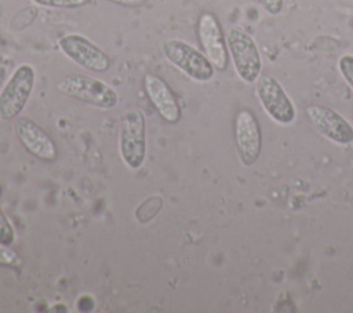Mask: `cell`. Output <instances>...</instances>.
<instances>
[{
    "instance_id": "obj_18",
    "label": "cell",
    "mask_w": 353,
    "mask_h": 313,
    "mask_svg": "<svg viewBox=\"0 0 353 313\" xmlns=\"http://www.w3.org/2000/svg\"><path fill=\"white\" fill-rule=\"evenodd\" d=\"M258 3L269 15H279L284 7V0H258Z\"/></svg>"
},
{
    "instance_id": "obj_20",
    "label": "cell",
    "mask_w": 353,
    "mask_h": 313,
    "mask_svg": "<svg viewBox=\"0 0 353 313\" xmlns=\"http://www.w3.org/2000/svg\"><path fill=\"white\" fill-rule=\"evenodd\" d=\"M3 194V188H1V185H0V196Z\"/></svg>"
},
{
    "instance_id": "obj_15",
    "label": "cell",
    "mask_w": 353,
    "mask_h": 313,
    "mask_svg": "<svg viewBox=\"0 0 353 313\" xmlns=\"http://www.w3.org/2000/svg\"><path fill=\"white\" fill-rule=\"evenodd\" d=\"M0 265L18 269L22 266V258L17 254V251L11 250L7 244L0 243Z\"/></svg>"
},
{
    "instance_id": "obj_17",
    "label": "cell",
    "mask_w": 353,
    "mask_h": 313,
    "mask_svg": "<svg viewBox=\"0 0 353 313\" xmlns=\"http://www.w3.org/2000/svg\"><path fill=\"white\" fill-rule=\"evenodd\" d=\"M15 240V230L7 216L0 210V243L10 245Z\"/></svg>"
},
{
    "instance_id": "obj_5",
    "label": "cell",
    "mask_w": 353,
    "mask_h": 313,
    "mask_svg": "<svg viewBox=\"0 0 353 313\" xmlns=\"http://www.w3.org/2000/svg\"><path fill=\"white\" fill-rule=\"evenodd\" d=\"M36 80L34 68L30 63H21L11 73L0 91V119L14 120L25 109Z\"/></svg>"
},
{
    "instance_id": "obj_3",
    "label": "cell",
    "mask_w": 353,
    "mask_h": 313,
    "mask_svg": "<svg viewBox=\"0 0 353 313\" xmlns=\"http://www.w3.org/2000/svg\"><path fill=\"white\" fill-rule=\"evenodd\" d=\"M148 150L146 120L139 109L127 110L119 127V153L123 163L131 170H139Z\"/></svg>"
},
{
    "instance_id": "obj_7",
    "label": "cell",
    "mask_w": 353,
    "mask_h": 313,
    "mask_svg": "<svg viewBox=\"0 0 353 313\" xmlns=\"http://www.w3.org/2000/svg\"><path fill=\"white\" fill-rule=\"evenodd\" d=\"M255 94L273 121L288 125L295 120V106L276 77L261 74L255 81Z\"/></svg>"
},
{
    "instance_id": "obj_19",
    "label": "cell",
    "mask_w": 353,
    "mask_h": 313,
    "mask_svg": "<svg viewBox=\"0 0 353 313\" xmlns=\"http://www.w3.org/2000/svg\"><path fill=\"white\" fill-rule=\"evenodd\" d=\"M113 4H117V6H121V7H131V8H135V7H141L145 4L146 0H108Z\"/></svg>"
},
{
    "instance_id": "obj_10",
    "label": "cell",
    "mask_w": 353,
    "mask_h": 313,
    "mask_svg": "<svg viewBox=\"0 0 353 313\" xmlns=\"http://www.w3.org/2000/svg\"><path fill=\"white\" fill-rule=\"evenodd\" d=\"M197 34L203 52L219 72L228 68L229 52L226 47V37L218 18L212 12H203L197 22Z\"/></svg>"
},
{
    "instance_id": "obj_13",
    "label": "cell",
    "mask_w": 353,
    "mask_h": 313,
    "mask_svg": "<svg viewBox=\"0 0 353 313\" xmlns=\"http://www.w3.org/2000/svg\"><path fill=\"white\" fill-rule=\"evenodd\" d=\"M161 205H163V200L157 196L146 199L135 210V218L142 223L149 222L159 214V211L161 210Z\"/></svg>"
},
{
    "instance_id": "obj_6",
    "label": "cell",
    "mask_w": 353,
    "mask_h": 313,
    "mask_svg": "<svg viewBox=\"0 0 353 313\" xmlns=\"http://www.w3.org/2000/svg\"><path fill=\"white\" fill-rule=\"evenodd\" d=\"M58 48L68 59L90 72L103 73L112 65L109 55L80 33H68L59 37Z\"/></svg>"
},
{
    "instance_id": "obj_1",
    "label": "cell",
    "mask_w": 353,
    "mask_h": 313,
    "mask_svg": "<svg viewBox=\"0 0 353 313\" xmlns=\"http://www.w3.org/2000/svg\"><path fill=\"white\" fill-rule=\"evenodd\" d=\"M57 90L69 98L98 109L110 110L119 103V94L113 87L85 74H68L62 77L57 83Z\"/></svg>"
},
{
    "instance_id": "obj_14",
    "label": "cell",
    "mask_w": 353,
    "mask_h": 313,
    "mask_svg": "<svg viewBox=\"0 0 353 313\" xmlns=\"http://www.w3.org/2000/svg\"><path fill=\"white\" fill-rule=\"evenodd\" d=\"M92 0H32L33 4L46 8H80Z\"/></svg>"
},
{
    "instance_id": "obj_11",
    "label": "cell",
    "mask_w": 353,
    "mask_h": 313,
    "mask_svg": "<svg viewBox=\"0 0 353 313\" xmlns=\"http://www.w3.org/2000/svg\"><path fill=\"white\" fill-rule=\"evenodd\" d=\"M15 135L21 145L36 159L52 163L58 159V148L51 135L30 117H18Z\"/></svg>"
},
{
    "instance_id": "obj_2",
    "label": "cell",
    "mask_w": 353,
    "mask_h": 313,
    "mask_svg": "<svg viewBox=\"0 0 353 313\" xmlns=\"http://www.w3.org/2000/svg\"><path fill=\"white\" fill-rule=\"evenodd\" d=\"M225 37L236 74L247 84L255 83L262 74V58L254 37L240 26H232Z\"/></svg>"
},
{
    "instance_id": "obj_12",
    "label": "cell",
    "mask_w": 353,
    "mask_h": 313,
    "mask_svg": "<svg viewBox=\"0 0 353 313\" xmlns=\"http://www.w3.org/2000/svg\"><path fill=\"white\" fill-rule=\"evenodd\" d=\"M143 88L149 101L164 121L174 124L181 120V105L170 85L160 76L154 73L145 74Z\"/></svg>"
},
{
    "instance_id": "obj_8",
    "label": "cell",
    "mask_w": 353,
    "mask_h": 313,
    "mask_svg": "<svg viewBox=\"0 0 353 313\" xmlns=\"http://www.w3.org/2000/svg\"><path fill=\"white\" fill-rule=\"evenodd\" d=\"M234 143L237 156L244 167H252L262 150V132L255 114L243 108L234 117Z\"/></svg>"
},
{
    "instance_id": "obj_9",
    "label": "cell",
    "mask_w": 353,
    "mask_h": 313,
    "mask_svg": "<svg viewBox=\"0 0 353 313\" xmlns=\"http://www.w3.org/2000/svg\"><path fill=\"white\" fill-rule=\"evenodd\" d=\"M305 113L312 125L331 142L341 146L353 143V125L336 110L325 105H310Z\"/></svg>"
},
{
    "instance_id": "obj_16",
    "label": "cell",
    "mask_w": 353,
    "mask_h": 313,
    "mask_svg": "<svg viewBox=\"0 0 353 313\" xmlns=\"http://www.w3.org/2000/svg\"><path fill=\"white\" fill-rule=\"evenodd\" d=\"M338 70L342 79L353 91V55L352 54H345L338 59Z\"/></svg>"
},
{
    "instance_id": "obj_4",
    "label": "cell",
    "mask_w": 353,
    "mask_h": 313,
    "mask_svg": "<svg viewBox=\"0 0 353 313\" xmlns=\"http://www.w3.org/2000/svg\"><path fill=\"white\" fill-rule=\"evenodd\" d=\"M161 51L164 58L189 79L199 83H207L212 80L215 74L214 65L210 62L204 52L188 41L181 39L165 40L161 44Z\"/></svg>"
}]
</instances>
